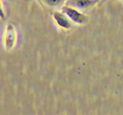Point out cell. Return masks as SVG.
<instances>
[{
	"label": "cell",
	"mask_w": 123,
	"mask_h": 115,
	"mask_svg": "<svg viewBox=\"0 0 123 115\" xmlns=\"http://www.w3.org/2000/svg\"><path fill=\"white\" fill-rule=\"evenodd\" d=\"M5 12L4 9L3 7V4H2V2L1 0H0V18L1 19H4L5 18Z\"/></svg>",
	"instance_id": "obj_6"
},
{
	"label": "cell",
	"mask_w": 123,
	"mask_h": 115,
	"mask_svg": "<svg viewBox=\"0 0 123 115\" xmlns=\"http://www.w3.org/2000/svg\"><path fill=\"white\" fill-rule=\"evenodd\" d=\"M61 10L66 14L72 23L77 25H84L88 20L87 16L82 11L67 5H63Z\"/></svg>",
	"instance_id": "obj_1"
},
{
	"label": "cell",
	"mask_w": 123,
	"mask_h": 115,
	"mask_svg": "<svg viewBox=\"0 0 123 115\" xmlns=\"http://www.w3.org/2000/svg\"><path fill=\"white\" fill-rule=\"evenodd\" d=\"M44 4L50 7H62L66 0H40Z\"/></svg>",
	"instance_id": "obj_5"
},
{
	"label": "cell",
	"mask_w": 123,
	"mask_h": 115,
	"mask_svg": "<svg viewBox=\"0 0 123 115\" xmlns=\"http://www.w3.org/2000/svg\"><path fill=\"white\" fill-rule=\"evenodd\" d=\"M18 34L14 25L12 23H8L5 28L2 36L4 46L7 50H10L15 46L17 41Z\"/></svg>",
	"instance_id": "obj_2"
},
{
	"label": "cell",
	"mask_w": 123,
	"mask_h": 115,
	"mask_svg": "<svg viewBox=\"0 0 123 115\" xmlns=\"http://www.w3.org/2000/svg\"><path fill=\"white\" fill-rule=\"evenodd\" d=\"M52 17L56 26L61 29L67 31L72 28V22L61 10L53 11Z\"/></svg>",
	"instance_id": "obj_3"
},
{
	"label": "cell",
	"mask_w": 123,
	"mask_h": 115,
	"mask_svg": "<svg viewBox=\"0 0 123 115\" xmlns=\"http://www.w3.org/2000/svg\"><path fill=\"white\" fill-rule=\"evenodd\" d=\"M100 1V0H66L64 4L84 12L92 9Z\"/></svg>",
	"instance_id": "obj_4"
}]
</instances>
